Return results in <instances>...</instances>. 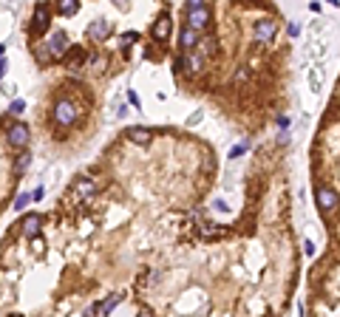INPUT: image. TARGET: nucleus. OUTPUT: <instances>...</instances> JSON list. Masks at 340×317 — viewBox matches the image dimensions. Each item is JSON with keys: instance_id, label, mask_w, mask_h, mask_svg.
Here are the masks:
<instances>
[{"instance_id": "obj_1", "label": "nucleus", "mask_w": 340, "mask_h": 317, "mask_svg": "<svg viewBox=\"0 0 340 317\" xmlns=\"http://www.w3.org/2000/svg\"><path fill=\"white\" fill-rule=\"evenodd\" d=\"M210 20H213V15H210V9H207V3H202V0H190L187 3V26L190 29L202 31V29L210 26Z\"/></svg>"}, {"instance_id": "obj_2", "label": "nucleus", "mask_w": 340, "mask_h": 317, "mask_svg": "<svg viewBox=\"0 0 340 317\" xmlns=\"http://www.w3.org/2000/svg\"><path fill=\"white\" fill-rule=\"evenodd\" d=\"M315 201H318L320 209H326V213H334V209H337V204H340V195L334 193L329 184H318V187H315Z\"/></svg>"}, {"instance_id": "obj_3", "label": "nucleus", "mask_w": 340, "mask_h": 317, "mask_svg": "<svg viewBox=\"0 0 340 317\" xmlns=\"http://www.w3.org/2000/svg\"><path fill=\"white\" fill-rule=\"evenodd\" d=\"M54 122L63 125V128H68V125L77 122V108H74V102L60 99L57 105H54Z\"/></svg>"}, {"instance_id": "obj_4", "label": "nucleus", "mask_w": 340, "mask_h": 317, "mask_svg": "<svg viewBox=\"0 0 340 317\" xmlns=\"http://www.w3.org/2000/svg\"><path fill=\"white\" fill-rule=\"evenodd\" d=\"M6 139H9V144H12V147H26V144H29V139H31L29 125H26V122H15V125H9Z\"/></svg>"}, {"instance_id": "obj_5", "label": "nucleus", "mask_w": 340, "mask_h": 317, "mask_svg": "<svg viewBox=\"0 0 340 317\" xmlns=\"http://www.w3.org/2000/svg\"><path fill=\"white\" fill-rule=\"evenodd\" d=\"M48 51H51V57H65V54H68V48H71V45H68V34H65V31H54V34L48 37Z\"/></svg>"}, {"instance_id": "obj_6", "label": "nucleus", "mask_w": 340, "mask_h": 317, "mask_svg": "<svg viewBox=\"0 0 340 317\" xmlns=\"http://www.w3.org/2000/svg\"><path fill=\"white\" fill-rule=\"evenodd\" d=\"M170 26H173L170 15H162V17H156V23H153V29H151V37L156 40V43H165L167 37H170Z\"/></svg>"}, {"instance_id": "obj_7", "label": "nucleus", "mask_w": 340, "mask_h": 317, "mask_svg": "<svg viewBox=\"0 0 340 317\" xmlns=\"http://www.w3.org/2000/svg\"><path fill=\"white\" fill-rule=\"evenodd\" d=\"M51 23V9L45 6V3H37L34 6V15H31V26H34L37 31H45Z\"/></svg>"}, {"instance_id": "obj_8", "label": "nucleus", "mask_w": 340, "mask_h": 317, "mask_svg": "<svg viewBox=\"0 0 340 317\" xmlns=\"http://www.w3.org/2000/svg\"><path fill=\"white\" fill-rule=\"evenodd\" d=\"M88 37H91V40H96V43L108 40V37H111V23L108 20H94L91 26H88Z\"/></svg>"}, {"instance_id": "obj_9", "label": "nucleus", "mask_w": 340, "mask_h": 317, "mask_svg": "<svg viewBox=\"0 0 340 317\" xmlns=\"http://www.w3.org/2000/svg\"><path fill=\"white\" fill-rule=\"evenodd\" d=\"M275 31H278V23L261 20L258 26H255V40H258V43H269V40L275 37Z\"/></svg>"}, {"instance_id": "obj_10", "label": "nucleus", "mask_w": 340, "mask_h": 317, "mask_svg": "<svg viewBox=\"0 0 340 317\" xmlns=\"http://www.w3.org/2000/svg\"><path fill=\"white\" fill-rule=\"evenodd\" d=\"M196 43H199V31L190 29V26H181V31H179V48L187 54V51L193 48Z\"/></svg>"}, {"instance_id": "obj_11", "label": "nucleus", "mask_w": 340, "mask_h": 317, "mask_svg": "<svg viewBox=\"0 0 340 317\" xmlns=\"http://www.w3.org/2000/svg\"><path fill=\"white\" fill-rule=\"evenodd\" d=\"M40 227H43V221H40V216H34V213H29V216H23V218H20V230H23V235L34 238L37 232H40Z\"/></svg>"}, {"instance_id": "obj_12", "label": "nucleus", "mask_w": 340, "mask_h": 317, "mask_svg": "<svg viewBox=\"0 0 340 317\" xmlns=\"http://www.w3.org/2000/svg\"><path fill=\"white\" fill-rule=\"evenodd\" d=\"M306 79H309V94H320V88H323V65H315L312 71H306Z\"/></svg>"}, {"instance_id": "obj_13", "label": "nucleus", "mask_w": 340, "mask_h": 317, "mask_svg": "<svg viewBox=\"0 0 340 317\" xmlns=\"http://www.w3.org/2000/svg\"><path fill=\"white\" fill-rule=\"evenodd\" d=\"M125 136H128L130 142H136V144H145L148 139H151V130L148 128H128L125 130Z\"/></svg>"}, {"instance_id": "obj_14", "label": "nucleus", "mask_w": 340, "mask_h": 317, "mask_svg": "<svg viewBox=\"0 0 340 317\" xmlns=\"http://www.w3.org/2000/svg\"><path fill=\"white\" fill-rule=\"evenodd\" d=\"M82 60H85L82 48H68V57H65V65H68V71H74L77 65H82Z\"/></svg>"}, {"instance_id": "obj_15", "label": "nucleus", "mask_w": 340, "mask_h": 317, "mask_svg": "<svg viewBox=\"0 0 340 317\" xmlns=\"http://www.w3.org/2000/svg\"><path fill=\"white\" fill-rule=\"evenodd\" d=\"M119 300H122V295H111V297H105V303H100V317H108L111 311L119 306Z\"/></svg>"}, {"instance_id": "obj_16", "label": "nucleus", "mask_w": 340, "mask_h": 317, "mask_svg": "<svg viewBox=\"0 0 340 317\" xmlns=\"http://www.w3.org/2000/svg\"><path fill=\"white\" fill-rule=\"evenodd\" d=\"M94 181H91V179H77V184H74V193H77V195H91V193H94Z\"/></svg>"}, {"instance_id": "obj_17", "label": "nucleus", "mask_w": 340, "mask_h": 317, "mask_svg": "<svg viewBox=\"0 0 340 317\" xmlns=\"http://www.w3.org/2000/svg\"><path fill=\"white\" fill-rule=\"evenodd\" d=\"M34 57H37V63H40V65H45V63H51V60H54V57H51V51H48V45H45V43L34 45Z\"/></svg>"}, {"instance_id": "obj_18", "label": "nucleus", "mask_w": 340, "mask_h": 317, "mask_svg": "<svg viewBox=\"0 0 340 317\" xmlns=\"http://www.w3.org/2000/svg\"><path fill=\"white\" fill-rule=\"evenodd\" d=\"M77 12H80V3H77V0H63V3H60V15L63 17H71V15H77Z\"/></svg>"}, {"instance_id": "obj_19", "label": "nucleus", "mask_w": 340, "mask_h": 317, "mask_svg": "<svg viewBox=\"0 0 340 317\" xmlns=\"http://www.w3.org/2000/svg\"><path fill=\"white\" fill-rule=\"evenodd\" d=\"M29 165H31V156H29V153H20L17 162H15V176H23L26 170H29Z\"/></svg>"}, {"instance_id": "obj_20", "label": "nucleus", "mask_w": 340, "mask_h": 317, "mask_svg": "<svg viewBox=\"0 0 340 317\" xmlns=\"http://www.w3.org/2000/svg\"><path fill=\"white\" fill-rule=\"evenodd\" d=\"M312 57L318 60V65H323V60H326V43H323V40H320V43L312 48Z\"/></svg>"}, {"instance_id": "obj_21", "label": "nucleus", "mask_w": 340, "mask_h": 317, "mask_svg": "<svg viewBox=\"0 0 340 317\" xmlns=\"http://www.w3.org/2000/svg\"><path fill=\"white\" fill-rule=\"evenodd\" d=\"M29 201H31V193H20V195L15 198V209H23Z\"/></svg>"}, {"instance_id": "obj_22", "label": "nucleus", "mask_w": 340, "mask_h": 317, "mask_svg": "<svg viewBox=\"0 0 340 317\" xmlns=\"http://www.w3.org/2000/svg\"><path fill=\"white\" fill-rule=\"evenodd\" d=\"M213 45H216V43H213V40H204V43H202V57H210L213 51H216V48H213Z\"/></svg>"}, {"instance_id": "obj_23", "label": "nucleus", "mask_w": 340, "mask_h": 317, "mask_svg": "<svg viewBox=\"0 0 340 317\" xmlns=\"http://www.w3.org/2000/svg\"><path fill=\"white\" fill-rule=\"evenodd\" d=\"M26 111V102L23 99H12V114H23Z\"/></svg>"}, {"instance_id": "obj_24", "label": "nucleus", "mask_w": 340, "mask_h": 317, "mask_svg": "<svg viewBox=\"0 0 340 317\" xmlns=\"http://www.w3.org/2000/svg\"><path fill=\"white\" fill-rule=\"evenodd\" d=\"M244 153H247V144H235L230 150V159H238V156H244Z\"/></svg>"}, {"instance_id": "obj_25", "label": "nucleus", "mask_w": 340, "mask_h": 317, "mask_svg": "<svg viewBox=\"0 0 340 317\" xmlns=\"http://www.w3.org/2000/svg\"><path fill=\"white\" fill-rule=\"evenodd\" d=\"M202 116H204L202 111H196V114H193V116H190V119H187V125H190V128H193V125H199V122H202Z\"/></svg>"}, {"instance_id": "obj_26", "label": "nucleus", "mask_w": 340, "mask_h": 317, "mask_svg": "<svg viewBox=\"0 0 340 317\" xmlns=\"http://www.w3.org/2000/svg\"><path fill=\"white\" fill-rule=\"evenodd\" d=\"M286 31H289V37H298L301 34V23H289V29Z\"/></svg>"}, {"instance_id": "obj_27", "label": "nucleus", "mask_w": 340, "mask_h": 317, "mask_svg": "<svg viewBox=\"0 0 340 317\" xmlns=\"http://www.w3.org/2000/svg\"><path fill=\"white\" fill-rule=\"evenodd\" d=\"M213 207H216V209H221V213H227V209H230V207H227V201H224V198H216V201H213Z\"/></svg>"}, {"instance_id": "obj_28", "label": "nucleus", "mask_w": 340, "mask_h": 317, "mask_svg": "<svg viewBox=\"0 0 340 317\" xmlns=\"http://www.w3.org/2000/svg\"><path fill=\"white\" fill-rule=\"evenodd\" d=\"M278 128H283V130L289 128V116H278Z\"/></svg>"}, {"instance_id": "obj_29", "label": "nucleus", "mask_w": 340, "mask_h": 317, "mask_svg": "<svg viewBox=\"0 0 340 317\" xmlns=\"http://www.w3.org/2000/svg\"><path fill=\"white\" fill-rule=\"evenodd\" d=\"M40 198H43V187H37L34 193H31V201H40Z\"/></svg>"}, {"instance_id": "obj_30", "label": "nucleus", "mask_w": 340, "mask_h": 317, "mask_svg": "<svg viewBox=\"0 0 340 317\" xmlns=\"http://www.w3.org/2000/svg\"><path fill=\"white\" fill-rule=\"evenodd\" d=\"M116 116H128V105H116Z\"/></svg>"}, {"instance_id": "obj_31", "label": "nucleus", "mask_w": 340, "mask_h": 317, "mask_svg": "<svg viewBox=\"0 0 340 317\" xmlns=\"http://www.w3.org/2000/svg\"><path fill=\"white\" fill-rule=\"evenodd\" d=\"M128 99H130V105H136V108H139V96L133 94V91H128Z\"/></svg>"}, {"instance_id": "obj_32", "label": "nucleus", "mask_w": 340, "mask_h": 317, "mask_svg": "<svg viewBox=\"0 0 340 317\" xmlns=\"http://www.w3.org/2000/svg\"><path fill=\"white\" fill-rule=\"evenodd\" d=\"M304 249H306V255H315V244H312V241H306Z\"/></svg>"}, {"instance_id": "obj_33", "label": "nucleus", "mask_w": 340, "mask_h": 317, "mask_svg": "<svg viewBox=\"0 0 340 317\" xmlns=\"http://www.w3.org/2000/svg\"><path fill=\"white\" fill-rule=\"evenodd\" d=\"M122 43H136V34H133V31H130V34H125Z\"/></svg>"}, {"instance_id": "obj_34", "label": "nucleus", "mask_w": 340, "mask_h": 317, "mask_svg": "<svg viewBox=\"0 0 340 317\" xmlns=\"http://www.w3.org/2000/svg\"><path fill=\"white\" fill-rule=\"evenodd\" d=\"M3 74H6V63H0V79H3Z\"/></svg>"}, {"instance_id": "obj_35", "label": "nucleus", "mask_w": 340, "mask_h": 317, "mask_svg": "<svg viewBox=\"0 0 340 317\" xmlns=\"http://www.w3.org/2000/svg\"><path fill=\"white\" fill-rule=\"evenodd\" d=\"M136 317H153V314H151V311H139Z\"/></svg>"}]
</instances>
